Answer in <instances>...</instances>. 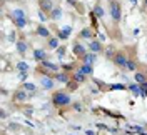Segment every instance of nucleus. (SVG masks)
Listing matches in <instances>:
<instances>
[{"label": "nucleus", "instance_id": "cd10ccee", "mask_svg": "<svg viewBox=\"0 0 147 135\" xmlns=\"http://www.w3.org/2000/svg\"><path fill=\"white\" fill-rule=\"evenodd\" d=\"M10 17H24V18H27V13H25L22 9H15V10L10 12Z\"/></svg>", "mask_w": 147, "mask_h": 135}, {"label": "nucleus", "instance_id": "39448f33", "mask_svg": "<svg viewBox=\"0 0 147 135\" xmlns=\"http://www.w3.org/2000/svg\"><path fill=\"white\" fill-rule=\"evenodd\" d=\"M55 79L54 75H42L40 77V85H42V89L44 90H52L55 87Z\"/></svg>", "mask_w": 147, "mask_h": 135}, {"label": "nucleus", "instance_id": "4be33fe9", "mask_svg": "<svg viewBox=\"0 0 147 135\" xmlns=\"http://www.w3.org/2000/svg\"><path fill=\"white\" fill-rule=\"evenodd\" d=\"M49 18H50V20H54V22L60 20V18H62V9H60L59 5H55L54 10H52V12H50V15H49Z\"/></svg>", "mask_w": 147, "mask_h": 135}, {"label": "nucleus", "instance_id": "473e14b6", "mask_svg": "<svg viewBox=\"0 0 147 135\" xmlns=\"http://www.w3.org/2000/svg\"><path fill=\"white\" fill-rule=\"evenodd\" d=\"M38 17H40V20H42V22H45L47 18H49V15H47V13H44V12H40V10H38Z\"/></svg>", "mask_w": 147, "mask_h": 135}, {"label": "nucleus", "instance_id": "6e6552de", "mask_svg": "<svg viewBox=\"0 0 147 135\" xmlns=\"http://www.w3.org/2000/svg\"><path fill=\"white\" fill-rule=\"evenodd\" d=\"M72 52H74V55H75V57L82 58L84 55L87 54V48H85V47H84V44H80V42H79V38H77V42L72 45Z\"/></svg>", "mask_w": 147, "mask_h": 135}, {"label": "nucleus", "instance_id": "2f4dec72", "mask_svg": "<svg viewBox=\"0 0 147 135\" xmlns=\"http://www.w3.org/2000/svg\"><path fill=\"white\" fill-rule=\"evenodd\" d=\"M55 52L59 54V57H60V58H64V55H65V45H60V47H59Z\"/></svg>", "mask_w": 147, "mask_h": 135}, {"label": "nucleus", "instance_id": "b1692460", "mask_svg": "<svg viewBox=\"0 0 147 135\" xmlns=\"http://www.w3.org/2000/svg\"><path fill=\"white\" fill-rule=\"evenodd\" d=\"M134 80H136L137 85H144V83L147 82V75L146 73H142V72H136L134 73Z\"/></svg>", "mask_w": 147, "mask_h": 135}, {"label": "nucleus", "instance_id": "412c9836", "mask_svg": "<svg viewBox=\"0 0 147 135\" xmlns=\"http://www.w3.org/2000/svg\"><path fill=\"white\" fill-rule=\"evenodd\" d=\"M125 70H129V72H139V63L137 60H136V57H129V62H127V69Z\"/></svg>", "mask_w": 147, "mask_h": 135}, {"label": "nucleus", "instance_id": "7c9ffc66", "mask_svg": "<svg viewBox=\"0 0 147 135\" xmlns=\"http://www.w3.org/2000/svg\"><path fill=\"white\" fill-rule=\"evenodd\" d=\"M70 107H72L75 112H84V103H80V102H72Z\"/></svg>", "mask_w": 147, "mask_h": 135}, {"label": "nucleus", "instance_id": "f03ea898", "mask_svg": "<svg viewBox=\"0 0 147 135\" xmlns=\"http://www.w3.org/2000/svg\"><path fill=\"white\" fill-rule=\"evenodd\" d=\"M109 5V15L114 25H119L122 20V0H107Z\"/></svg>", "mask_w": 147, "mask_h": 135}, {"label": "nucleus", "instance_id": "9d476101", "mask_svg": "<svg viewBox=\"0 0 147 135\" xmlns=\"http://www.w3.org/2000/svg\"><path fill=\"white\" fill-rule=\"evenodd\" d=\"M117 52H119V50H117V47H115L114 44L107 45V47L104 48V55H105L107 60H114V57L117 55Z\"/></svg>", "mask_w": 147, "mask_h": 135}, {"label": "nucleus", "instance_id": "4468645a", "mask_svg": "<svg viewBox=\"0 0 147 135\" xmlns=\"http://www.w3.org/2000/svg\"><path fill=\"white\" fill-rule=\"evenodd\" d=\"M10 20H12V24H13L18 30L25 28V27H27V24H28V20H27V18H24V17H10Z\"/></svg>", "mask_w": 147, "mask_h": 135}, {"label": "nucleus", "instance_id": "a878e982", "mask_svg": "<svg viewBox=\"0 0 147 135\" xmlns=\"http://www.w3.org/2000/svg\"><path fill=\"white\" fill-rule=\"evenodd\" d=\"M65 3H69L70 7H74L75 10H79L80 13H84V5L79 2V0H65Z\"/></svg>", "mask_w": 147, "mask_h": 135}, {"label": "nucleus", "instance_id": "5701e85b", "mask_svg": "<svg viewBox=\"0 0 147 135\" xmlns=\"http://www.w3.org/2000/svg\"><path fill=\"white\" fill-rule=\"evenodd\" d=\"M79 37H80V38H85V40H94V38H92V37H94V30H92L90 27H85V28L80 30Z\"/></svg>", "mask_w": 147, "mask_h": 135}, {"label": "nucleus", "instance_id": "aec40b11", "mask_svg": "<svg viewBox=\"0 0 147 135\" xmlns=\"http://www.w3.org/2000/svg\"><path fill=\"white\" fill-rule=\"evenodd\" d=\"M92 15H94V17H97V18H104V17H105V10L102 9L100 2H97V3L94 5V9H92Z\"/></svg>", "mask_w": 147, "mask_h": 135}, {"label": "nucleus", "instance_id": "20e7f679", "mask_svg": "<svg viewBox=\"0 0 147 135\" xmlns=\"http://www.w3.org/2000/svg\"><path fill=\"white\" fill-rule=\"evenodd\" d=\"M30 97H32V95L20 87V89L13 90V93H12V102H15V103H25Z\"/></svg>", "mask_w": 147, "mask_h": 135}, {"label": "nucleus", "instance_id": "a211bd4d", "mask_svg": "<svg viewBox=\"0 0 147 135\" xmlns=\"http://www.w3.org/2000/svg\"><path fill=\"white\" fill-rule=\"evenodd\" d=\"M75 70H79V72H82L84 75H87V77H90L92 73H94V65H89V63H80Z\"/></svg>", "mask_w": 147, "mask_h": 135}, {"label": "nucleus", "instance_id": "f8f14e48", "mask_svg": "<svg viewBox=\"0 0 147 135\" xmlns=\"http://www.w3.org/2000/svg\"><path fill=\"white\" fill-rule=\"evenodd\" d=\"M70 79H72L74 82H77V83H80V85H82V83L87 82L89 77H87V75H84L82 72H79V70H74V72L70 73Z\"/></svg>", "mask_w": 147, "mask_h": 135}, {"label": "nucleus", "instance_id": "c9c22d12", "mask_svg": "<svg viewBox=\"0 0 147 135\" xmlns=\"http://www.w3.org/2000/svg\"><path fill=\"white\" fill-rule=\"evenodd\" d=\"M144 5H146V7H147V0H144Z\"/></svg>", "mask_w": 147, "mask_h": 135}, {"label": "nucleus", "instance_id": "0eeeda50", "mask_svg": "<svg viewBox=\"0 0 147 135\" xmlns=\"http://www.w3.org/2000/svg\"><path fill=\"white\" fill-rule=\"evenodd\" d=\"M15 48H17V52L20 57H25L28 52V44H27V40H24L22 37L20 38H17V42H15Z\"/></svg>", "mask_w": 147, "mask_h": 135}, {"label": "nucleus", "instance_id": "bb28decb", "mask_svg": "<svg viewBox=\"0 0 147 135\" xmlns=\"http://www.w3.org/2000/svg\"><path fill=\"white\" fill-rule=\"evenodd\" d=\"M15 69H17L20 73H27V70H28V63H27V62H18L17 65H15Z\"/></svg>", "mask_w": 147, "mask_h": 135}, {"label": "nucleus", "instance_id": "6ab92c4d", "mask_svg": "<svg viewBox=\"0 0 147 135\" xmlns=\"http://www.w3.org/2000/svg\"><path fill=\"white\" fill-rule=\"evenodd\" d=\"M95 60H97V54H94V52H87V54L80 58V63H89V65H94Z\"/></svg>", "mask_w": 147, "mask_h": 135}, {"label": "nucleus", "instance_id": "393cba45", "mask_svg": "<svg viewBox=\"0 0 147 135\" xmlns=\"http://www.w3.org/2000/svg\"><path fill=\"white\" fill-rule=\"evenodd\" d=\"M22 89L25 90V92H28L30 95H34L35 90H37V85L35 83H32V82H24V83H22Z\"/></svg>", "mask_w": 147, "mask_h": 135}, {"label": "nucleus", "instance_id": "ddd939ff", "mask_svg": "<svg viewBox=\"0 0 147 135\" xmlns=\"http://www.w3.org/2000/svg\"><path fill=\"white\" fill-rule=\"evenodd\" d=\"M89 52L102 54V52H104V45H102L99 40H90V44H89Z\"/></svg>", "mask_w": 147, "mask_h": 135}, {"label": "nucleus", "instance_id": "c756f323", "mask_svg": "<svg viewBox=\"0 0 147 135\" xmlns=\"http://www.w3.org/2000/svg\"><path fill=\"white\" fill-rule=\"evenodd\" d=\"M79 85H80V83L70 80L69 83H67V92H74V90H77V89H79Z\"/></svg>", "mask_w": 147, "mask_h": 135}, {"label": "nucleus", "instance_id": "dca6fc26", "mask_svg": "<svg viewBox=\"0 0 147 135\" xmlns=\"http://www.w3.org/2000/svg\"><path fill=\"white\" fill-rule=\"evenodd\" d=\"M59 47H60V38L57 35L47 38V48H49V50H57Z\"/></svg>", "mask_w": 147, "mask_h": 135}, {"label": "nucleus", "instance_id": "c85d7f7f", "mask_svg": "<svg viewBox=\"0 0 147 135\" xmlns=\"http://www.w3.org/2000/svg\"><path fill=\"white\" fill-rule=\"evenodd\" d=\"M134 95H140V85H137V83H132V85H129L127 87Z\"/></svg>", "mask_w": 147, "mask_h": 135}, {"label": "nucleus", "instance_id": "f257e3e1", "mask_svg": "<svg viewBox=\"0 0 147 135\" xmlns=\"http://www.w3.org/2000/svg\"><path fill=\"white\" fill-rule=\"evenodd\" d=\"M52 105L57 108H65L72 105V97L67 90H54L52 92V97H50Z\"/></svg>", "mask_w": 147, "mask_h": 135}, {"label": "nucleus", "instance_id": "9b49d317", "mask_svg": "<svg viewBox=\"0 0 147 135\" xmlns=\"http://www.w3.org/2000/svg\"><path fill=\"white\" fill-rule=\"evenodd\" d=\"M32 55H34V60L38 62V63H42V62H45L47 60V52L44 50V48H35Z\"/></svg>", "mask_w": 147, "mask_h": 135}, {"label": "nucleus", "instance_id": "72a5a7b5", "mask_svg": "<svg viewBox=\"0 0 147 135\" xmlns=\"http://www.w3.org/2000/svg\"><path fill=\"white\" fill-rule=\"evenodd\" d=\"M9 38H10V40H15V34L12 32V34H10V35H9ZM15 42H17V40H15Z\"/></svg>", "mask_w": 147, "mask_h": 135}, {"label": "nucleus", "instance_id": "f3484780", "mask_svg": "<svg viewBox=\"0 0 147 135\" xmlns=\"http://www.w3.org/2000/svg\"><path fill=\"white\" fill-rule=\"evenodd\" d=\"M35 34H37L38 37H42V38H50V37H52L50 30H49V28H47L45 25H37Z\"/></svg>", "mask_w": 147, "mask_h": 135}, {"label": "nucleus", "instance_id": "423d86ee", "mask_svg": "<svg viewBox=\"0 0 147 135\" xmlns=\"http://www.w3.org/2000/svg\"><path fill=\"white\" fill-rule=\"evenodd\" d=\"M54 0H38V10L44 12L47 15H50V12L54 10Z\"/></svg>", "mask_w": 147, "mask_h": 135}, {"label": "nucleus", "instance_id": "f704fd0d", "mask_svg": "<svg viewBox=\"0 0 147 135\" xmlns=\"http://www.w3.org/2000/svg\"><path fill=\"white\" fill-rule=\"evenodd\" d=\"M140 89H142V90H147V82L144 83V85H140Z\"/></svg>", "mask_w": 147, "mask_h": 135}, {"label": "nucleus", "instance_id": "7ed1b4c3", "mask_svg": "<svg viewBox=\"0 0 147 135\" xmlns=\"http://www.w3.org/2000/svg\"><path fill=\"white\" fill-rule=\"evenodd\" d=\"M112 62H114L115 67H119V69H124V70H125V69H127V62H129L127 52H125V50H119L117 55L114 57V60H112Z\"/></svg>", "mask_w": 147, "mask_h": 135}, {"label": "nucleus", "instance_id": "1a4fd4ad", "mask_svg": "<svg viewBox=\"0 0 147 135\" xmlns=\"http://www.w3.org/2000/svg\"><path fill=\"white\" fill-rule=\"evenodd\" d=\"M70 35H72V27H70V25H65V27L57 28V37H59L60 40H67Z\"/></svg>", "mask_w": 147, "mask_h": 135}, {"label": "nucleus", "instance_id": "2eb2a0df", "mask_svg": "<svg viewBox=\"0 0 147 135\" xmlns=\"http://www.w3.org/2000/svg\"><path fill=\"white\" fill-rule=\"evenodd\" d=\"M54 79L57 82H60V83H65V85L72 80V79H70V73H69V72H59V73H55Z\"/></svg>", "mask_w": 147, "mask_h": 135}]
</instances>
